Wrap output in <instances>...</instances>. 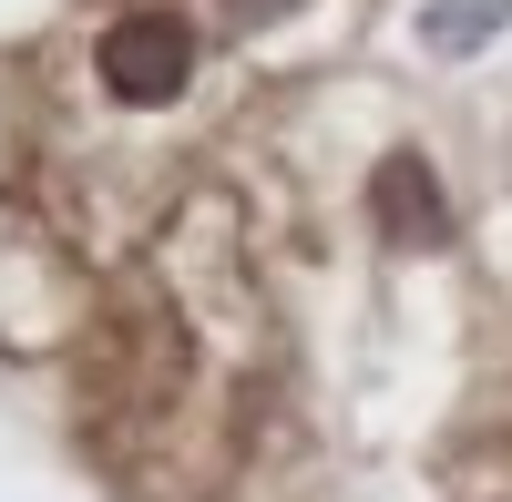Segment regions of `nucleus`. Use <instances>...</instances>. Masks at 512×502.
Segmentation results:
<instances>
[{
	"instance_id": "nucleus-3",
	"label": "nucleus",
	"mask_w": 512,
	"mask_h": 502,
	"mask_svg": "<svg viewBox=\"0 0 512 502\" xmlns=\"http://www.w3.org/2000/svg\"><path fill=\"white\" fill-rule=\"evenodd\" d=\"M502 21H512V0H431V11H420V41H431V52H472Z\"/></svg>"
},
{
	"instance_id": "nucleus-1",
	"label": "nucleus",
	"mask_w": 512,
	"mask_h": 502,
	"mask_svg": "<svg viewBox=\"0 0 512 502\" xmlns=\"http://www.w3.org/2000/svg\"><path fill=\"white\" fill-rule=\"evenodd\" d=\"M185 62H195V31L175 11H123L103 31V82L123 103H175L185 93Z\"/></svg>"
},
{
	"instance_id": "nucleus-2",
	"label": "nucleus",
	"mask_w": 512,
	"mask_h": 502,
	"mask_svg": "<svg viewBox=\"0 0 512 502\" xmlns=\"http://www.w3.org/2000/svg\"><path fill=\"white\" fill-rule=\"evenodd\" d=\"M369 216L390 246H441L451 236V205H441V175L420 154H379V175H369Z\"/></svg>"
},
{
	"instance_id": "nucleus-4",
	"label": "nucleus",
	"mask_w": 512,
	"mask_h": 502,
	"mask_svg": "<svg viewBox=\"0 0 512 502\" xmlns=\"http://www.w3.org/2000/svg\"><path fill=\"white\" fill-rule=\"evenodd\" d=\"M226 11H236V21H287L297 0H226Z\"/></svg>"
}]
</instances>
